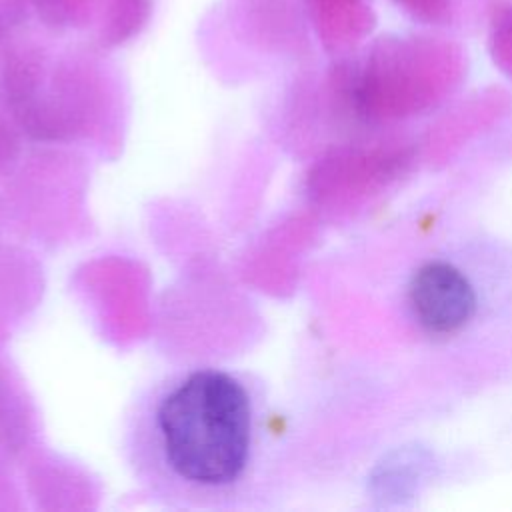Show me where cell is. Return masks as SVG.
I'll return each mask as SVG.
<instances>
[{"instance_id":"cell-1","label":"cell","mask_w":512,"mask_h":512,"mask_svg":"<svg viewBox=\"0 0 512 512\" xmlns=\"http://www.w3.org/2000/svg\"><path fill=\"white\" fill-rule=\"evenodd\" d=\"M258 384L222 366H192L156 380L138 400L126 452L138 484L186 510H232L256 500L268 442Z\"/></svg>"},{"instance_id":"cell-2","label":"cell","mask_w":512,"mask_h":512,"mask_svg":"<svg viewBox=\"0 0 512 512\" xmlns=\"http://www.w3.org/2000/svg\"><path fill=\"white\" fill-rule=\"evenodd\" d=\"M410 304L428 332L452 334L472 318L476 296L460 270L446 262H430L410 282Z\"/></svg>"},{"instance_id":"cell-3","label":"cell","mask_w":512,"mask_h":512,"mask_svg":"<svg viewBox=\"0 0 512 512\" xmlns=\"http://www.w3.org/2000/svg\"><path fill=\"white\" fill-rule=\"evenodd\" d=\"M328 28L344 38H356L372 26V10L366 0H316Z\"/></svg>"},{"instance_id":"cell-4","label":"cell","mask_w":512,"mask_h":512,"mask_svg":"<svg viewBox=\"0 0 512 512\" xmlns=\"http://www.w3.org/2000/svg\"><path fill=\"white\" fill-rule=\"evenodd\" d=\"M414 464L412 456L408 454H398L396 460L392 462H386L382 468H380V476L376 478V484L380 486V492L382 494H394V496H400L406 492L408 486L414 484V476L410 472V466Z\"/></svg>"},{"instance_id":"cell-5","label":"cell","mask_w":512,"mask_h":512,"mask_svg":"<svg viewBox=\"0 0 512 512\" xmlns=\"http://www.w3.org/2000/svg\"><path fill=\"white\" fill-rule=\"evenodd\" d=\"M492 24V46L498 58L512 68V4L502 6L494 14Z\"/></svg>"},{"instance_id":"cell-6","label":"cell","mask_w":512,"mask_h":512,"mask_svg":"<svg viewBox=\"0 0 512 512\" xmlns=\"http://www.w3.org/2000/svg\"><path fill=\"white\" fill-rule=\"evenodd\" d=\"M394 2L400 8H404L408 14L426 22L444 20L452 4V0H394Z\"/></svg>"}]
</instances>
